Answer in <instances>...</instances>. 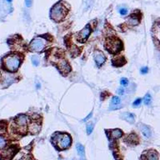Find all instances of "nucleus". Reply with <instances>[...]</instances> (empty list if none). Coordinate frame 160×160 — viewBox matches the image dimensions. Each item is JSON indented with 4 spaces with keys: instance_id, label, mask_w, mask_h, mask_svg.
Here are the masks:
<instances>
[{
    "instance_id": "nucleus-31",
    "label": "nucleus",
    "mask_w": 160,
    "mask_h": 160,
    "mask_svg": "<svg viewBox=\"0 0 160 160\" xmlns=\"http://www.w3.org/2000/svg\"><path fill=\"white\" fill-rule=\"evenodd\" d=\"M80 160H84V159H80Z\"/></svg>"
},
{
    "instance_id": "nucleus-24",
    "label": "nucleus",
    "mask_w": 160,
    "mask_h": 160,
    "mask_svg": "<svg viewBox=\"0 0 160 160\" xmlns=\"http://www.w3.org/2000/svg\"><path fill=\"white\" fill-rule=\"evenodd\" d=\"M119 13H120L121 15H126L128 13V9H125V8H122L119 10Z\"/></svg>"
},
{
    "instance_id": "nucleus-13",
    "label": "nucleus",
    "mask_w": 160,
    "mask_h": 160,
    "mask_svg": "<svg viewBox=\"0 0 160 160\" xmlns=\"http://www.w3.org/2000/svg\"><path fill=\"white\" fill-rule=\"evenodd\" d=\"M140 129H141V132H142V133L143 134V136H145L146 138H150V137H151V130H150V128H149L148 126L142 124L141 125V127H140Z\"/></svg>"
},
{
    "instance_id": "nucleus-15",
    "label": "nucleus",
    "mask_w": 160,
    "mask_h": 160,
    "mask_svg": "<svg viewBox=\"0 0 160 160\" xmlns=\"http://www.w3.org/2000/svg\"><path fill=\"white\" fill-rule=\"evenodd\" d=\"M40 128H41L40 125L37 124H35V123H34V124H32V125L30 126V128H29V130H30V132H31L32 133L37 134V133L39 132Z\"/></svg>"
},
{
    "instance_id": "nucleus-6",
    "label": "nucleus",
    "mask_w": 160,
    "mask_h": 160,
    "mask_svg": "<svg viewBox=\"0 0 160 160\" xmlns=\"http://www.w3.org/2000/svg\"><path fill=\"white\" fill-rule=\"evenodd\" d=\"M90 33H91V28H90L89 24H88L78 34V37H77L78 40L82 43L85 42L87 40V38H89V36L90 35Z\"/></svg>"
},
{
    "instance_id": "nucleus-26",
    "label": "nucleus",
    "mask_w": 160,
    "mask_h": 160,
    "mask_svg": "<svg viewBox=\"0 0 160 160\" xmlns=\"http://www.w3.org/2000/svg\"><path fill=\"white\" fill-rule=\"evenodd\" d=\"M149 71V69H148V67H143L141 69V73H142L143 74H145V73H147Z\"/></svg>"
},
{
    "instance_id": "nucleus-20",
    "label": "nucleus",
    "mask_w": 160,
    "mask_h": 160,
    "mask_svg": "<svg viewBox=\"0 0 160 160\" xmlns=\"http://www.w3.org/2000/svg\"><path fill=\"white\" fill-rule=\"evenodd\" d=\"M86 130H87V133L90 135L93 130V124H89L87 125V128H86Z\"/></svg>"
},
{
    "instance_id": "nucleus-28",
    "label": "nucleus",
    "mask_w": 160,
    "mask_h": 160,
    "mask_svg": "<svg viewBox=\"0 0 160 160\" xmlns=\"http://www.w3.org/2000/svg\"><path fill=\"white\" fill-rule=\"evenodd\" d=\"M91 117H92V113H90V114H89V116H87V117H86V118H85L83 119V122H86V121H88V120H89V119L90 118H91Z\"/></svg>"
},
{
    "instance_id": "nucleus-17",
    "label": "nucleus",
    "mask_w": 160,
    "mask_h": 160,
    "mask_svg": "<svg viewBox=\"0 0 160 160\" xmlns=\"http://www.w3.org/2000/svg\"><path fill=\"white\" fill-rule=\"evenodd\" d=\"M121 103V100H120V98H118V96H114V98H112V100H111V103H110V106L112 107L113 105L114 106H117V105H118L119 104Z\"/></svg>"
},
{
    "instance_id": "nucleus-27",
    "label": "nucleus",
    "mask_w": 160,
    "mask_h": 160,
    "mask_svg": "<svg viewBox=\"0 0 160 160\" xmlns=\"http://www.w3.org/2000/svg\"><path fill=\"white\" fill-rule=\"evenodd\" d=\"M118 94H120V95H123L124 94V89L123 88H119V89H118Z\"/></svg>"
},
{
    "instance_id": "nucleus-19",
    "label": "nucleus",
    "mask_w": 160,
    "mask_h": 160,
    "mask_svg": "<svg viewBox=\"0 0 160 160\" xmlns=\"http://www.w3.org/2000/svg\"><path fill=\"white\" fill-rule=\"evenodd\" d=\"M5 145H6V140H5V138L3 136L0 135V149H3L5 147Z\"/></svg>"
},
{
    "instance_id": "nucleus-22",
    "label": "nucleus",
    "mask_w": 160,
    "mask_h": 160,
    "mask_svg": "<svg viewBox=\"0 0 160 160\" xmlns=\"http://www.w3.org/2000/svg\"><path fill=\"white\" fill-rule=\"evenodd\" d=\"M32 62H33V64H34V66H38V63H39L38 58L36 56H34V57L32 58Z\"/></svg>"
},
{
    "instance_id": "nucleus-11",
    "label": "nucleus",
    "mask_w": 160,
    "mask_h": 160,
    "mask_svg": "<svg viewBox=\"0 0 160 160\" xmlns=\"http://www.w3.org/2000/svg\"><path fill=\"white\" fill-rule=\"evenodd\" d=\"M143 158H145V160H159V155L158 153L156 151L151 150L148 153V154L146 156H143Z\"/></svg>"
},
{
    "instance_id": "nucleus-4",
    "label": "nucleus",
    "mask_w": 160,
    "mask_h": 160,
    "mask_svg": "<svg viewBox=\"0 0 160 160\" xmlns=\"http://www.w3.org/2000/svg\"><path fill=\"white\" fill-rule=\"evenodd\" d=\"M122 42L118 38H109L108 39L105 44L106 49L111 53H118L122 49Z\"/></svg>"
},
{
    "instance_id": "nucleus-10",
    "label": "nucleus",
    "mask_w": 160,
    "mask_h": 160,
    "mask_svg": "<svg viewBox=\"0 0 160 160\" xmlns=\"http://www.w3.org/2000/svg\"><path fill=\"white\" fill-rule=\"evenodd\" d=\"M121 118L125 121H128L130 124H133L135 120V116L131 113H123V114L121 115Z\"/></svg>"
},
{
    "instance_id": "nucleus-30",
    "label": "nucleus",
    "mask_w": 160,
    "mask_h": 160,
    "mask_svg": "<svg viewBox=\"0 0 160 160\" xmlns=\"http://www.w3.org/2000/svg\"><path fill=\"white\" fill-rule=\"evenodd\" d=\"M7 1H8V2H11L12 0H7Z\"/></svg>"
},
{
    "instance_id": "nucleus-8",
    "label": "nucleus",
    "mask_w": 160,
    "mask_h": 160,
    "mask_svg": "<svg viewBox=\"0 0 160 160\" xmlns=\"http://www.w3.org/2000/svg\"><path fill=\"white\" fill-rule=\"evenodd\" d=\"M15 123L18 127L20 128H25L28 123V117L24 114H21V115H18L16 119H15Z\"/></svg>"
},
{
    "instance_id": "nucleus-29",
    "label": "nucleus",
    "mask_w": 160,
    "mask_h": 160,
    "mask_svg": "<svg viewBox=\"0 0 160 160\" xmlns=\"http://www.w3.org/2000/svg\"><path fill=\"white\" fill-rule=\"evenodd\" d=\"M39 87H40V84L38 83V84H37V89H39Z\"/></svg>"
},
{
    "instance_id": "nucleus-12",
    "label": "nucleus",
    "mask_w": 160,
    "mask_h": 160,
    "mask_svg": "<svg viewBox=\"0 0 160 160\" xmlns=\"http://www.w3.org/2000/svg\"><path fill=\"white\" fill-rule=\"evenodd\" d=\"M122 135H123V132L120 129L117 128V129H114L110 131V137L113 139H118L120 137H122Z\"/></svg>"
},
{
    "instance_id": "nucleus-1",
    "label": "nucleus",
    "mask_w": 160,
    "mask_h": 160,
    "mask_svg": "<svg viewBox=\"0 0 160 160\" xmlns=\"http://www.w3.org/2000/svg\"><path fill=\"white\" fill-rule=\"evenodd\" d=\"M20 63L21 58L17 54H10L3 58V66L10 72L17 71Z\"/></svg>"
},
{
    "instance_id": "nucleus-21",
    "label": "nucleus",
    "mask_w": 160,
    "mask_h": 160,
    "mask_svg": "<svg viewBox=\"0 0 160 160\" xmlns=\"http://www.w3.org/2000/svg\"><path fill=\"white\" fill-rule=\"evenodd\" d=\"M142 99L141 98H137L134 102L133 103V106H135V107H138L139 106L140 104H141V103H142Z\"/></svg>"
},
{
    "instance_id": "nucleus-25",
    "label": "nucleus",
    "mask_w": 160,
    "mask_h": 160,
    "mask_svg": "<svg viewBox=\"0 0 160 160\" xmlns=\"http://www.w3.org/2000/svg\"><path fill=\"white\" fill-rule=\"evenodd\" d=\"M32 3H33V0H25V4L28 8H30L32 6Z\"/></svg>"
},
{
    "instance_id": "nucleus-7",
    "label": "nucleus",
    "mask_w": 160,
    "mask_h": 160,
    "mask_svg": "<svg viewBox=\"0 0 160 160\" xmlns=\"http://www.w3.org/2000/svg\"><path fill=\"white\" fill-rule=\"evenodd\" d=\"M94 60H95L96 64L98 65V67H100V66H102L104 63L105 60H106V58H105L104 54L102 52L96 51L95 53H94Z\"/></svg>"
},
{
    "instance_id": "nucleus-3",
    "label": "nucleus",
    "mask_w": 160,
    "mask_h": 160,
    "mask_svg": "<svg viewBox=\"0 0 160 160\" xmlns=\"http://www.w3.org/2000/svg\"><path fill=\"white\" fill-rule=\"evenodd\" d=\"M67 13L68 11L66 8L61 3H58L57 4L53 6V9H51L50 16H51V18L53 19L54 21L59 22L65 18V16L67 15Z\"/></svg>"
},
{
    "instance_id": "nucleus-18",
    "label": "nucleus",
    "mask_w": 160,
    "mask_h": 160,
    "mask_svg": "<svg viewBox=\"0 0 160 160\" xmlns=\"http://www.w3.org/2000/svg\"><path fill=\"white\" fill-rule=\"evenodd\" d=\"M151 102H152L151 95L148 93L147 95H145V97H144V98H143V103H144L145 105H149V104H151Z\"/></svg>"
},
{
    "instance_id": "nucleus-2",
    "label": "nucleus",
    "mask_w": 160,
    "mask_h": 160,
    "mask_svg": "<svg viewBox=\"0 0 160 160\" xmlns=\"http://www.w3.org/2000/svg\"><path fill=\"white\" fill-rule=\"evenodd\" d=\"M55 145L59 149H66L71 145V137L67 133H57L53 138Z\"/></svg>"
},
{
    "instance_id": "nucleus-16",
    "label": "nucleus",
    "mask_w": 160,
    "mask_h": 160,
    "mask_svg": "<svg viewBox=\"0 0 160 160\" xmlns=\"http://www.w3.org/2000/svg\"><path fill=\"white\" fill-rule=\"evenodd\" d=\"M76 149H77V152L78 153L81 155V156H84V153H85V149H84V147L83 144H81L79 143H78L76 144Z\"/></svg>"
},
{
    "instance_id": "nucleus-5",
    "label": "nucleus",
    "mask_w": 160,
    "mask_h": 160,
    "mask_svg": "<svg viewBox=\"0 0 160 160\" xmlns=\"http://www.w3.org/2000/svg\"><path fill=\"white\" fill-rule=\"evenodd\" d=\"M46 44H47V40L45 38L38 37L30 43L29 49L33 52H41L44 50Z\"/></svg>"
},
{
    "instance_id": "nucleus-9",
    "label": "nucleus",
    "mask_w": 160,
    "mask_h": 160,
    "mask_svg": "<svg viewBox=\"0 0 160 160\" xmlns=\"http://www.w3.org/2000/svg\"><path fill=\"white\" fill-rule=\"evenodd\" d=\"M58 67L59 69V70L62 72L63 73H67L70 71V67L69 65V63L66 62L64 59L60 60L58 63Z\"/></svg>"
},
{
    "instance_id": "nucleus-14",
    "label": "nucleus",
    "mask_w": 160,
    "mask_h": 160,
    "mask_svg": "<svg viewBox=\"0 0 160 160\" xmlns=\"http://www.w3.org/2000/svg\"><path fill=\"white\" fill-rule=\"evenodd\" d=\"M139 18L138 17V16H136V15H132V16H130L129 18L128 19V23L131 25V26H136V25H138V24H139Z\"/></svg>"
},
{
    "instance_id": "nucleus-23",
    "label": "nucleus",
    "mask_w": 160,
    "mask_h": 160,
    "mask_svg": "<svg viewBox=\"0 0 160 160\" xmlns=\"http://www.w3.org/2000/svg\"><path fill=\"white\" fill-rule=\"evenodd\" d=\"M120 83L122 85H124V86H127L128 84V79H126V78H123V79H121V80H120Z\"/></svg>"
}]
</instances>
